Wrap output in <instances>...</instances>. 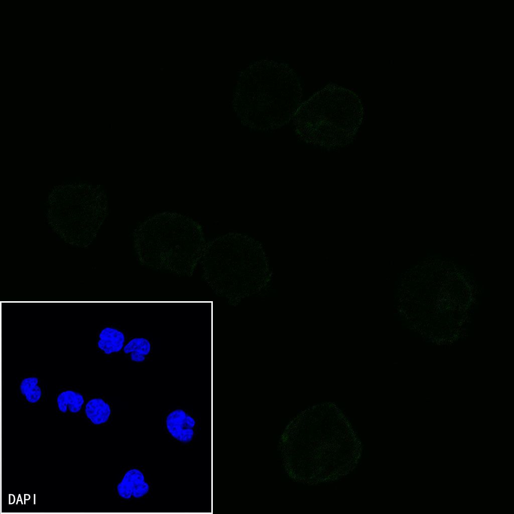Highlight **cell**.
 Returning <instances> with one entry per match:
<instances>
[{"label": "cell", "mask_w": 514, "mask_h": 514, "mask_svg": "<svg viewBox=\"0 0 514 514\" xmlns=\"http://www.w3.org/2000/svg\"><path fill=\"white\" fill-rule=\"evenodd\" d=\"M112 412V404L105 396L87 394L81 417L90 426L103 427L110 423Z\"/></svg>", "instance_id": "cell-4"}, {"label": "cell", "mask_w": 514, "mask_h": 514, "mask_svg": "<svg viewBox=\"0 0 514 514\" xmlns=\"http://www.w3.org/2000/svg\"><path fill=\"white\" fill-rule=\"evenodd\" d=\"M16 395L29 409L44 401L46 389L44 380L35 374H26L17 381Z\"/></svg>", "instance_id": "cell-6"}, {"label": "cell", "mask_w": 514, "mask_h": 514, "mask_svg": "<svg viewBox=\"0 0 514 514\" xmlns=\"http://www.w3.org/2000/svg\"><path fill=\"white\" fill-rule=\"evenodd\" d=\"M152 489L145 468L138 465L123 468L113 488L115 497L122 503L147 498Z\"/></svg>", "instance_id": "cell-3"}, {"label": "cell", "mask_w": 514, "mask_h": 514, "mask_svg": "<svg viewBox=\"0 0 514 514\" xmlns=\"http://www.w3.org/2000/svg\"><path fill=\"white\" fill-rule=\"evenodd\" d=\"M162 418L163 428L172 440L185 446L193 443L199 420L191 410L181 407L173 408L166 410Z\"/></svg>", "instance_id": "cell-2"}, {"label": "cell", "mask_w": 514, "mask_h": 514, "mask_svg": "<svg viewBox=\"0 0 514 514\" xmlns=\"http://www.w3.org/2000/svg\"><path fill=\"white\" fill-rule=\"evenodd\" d=\"M96 348L103 355L112 357L122 352L128 339L127 332L119 326L106 324L96 332Z\"/></svg>", "instance_id": "cell-5"}, {"label": "cell", "mask_w": 514, "mask_h": 514, "mask_svg": "<svg viewBox=\"0 0 514 514\" xmlns=\"http://www.w3.org/2000/svg\"><path fill=\"white\" fill-rule=\"evenodd\" d=\"M87 394L73 387H62L56 395V412L61 416L81 417Z\"/></svg>", "instance_id": "cell-7"}, {"label": "cell", "mask_w": 514, "mask_h": 514, "mask_svg": "<svg viewBox=\"0 0 514 514\" xmlns=\"http://www.w3.org/2000/svg\"><path fill=\"white\" fill-rule=\"evenodd\" d=\"M152 352L153 343L151 339L136 337L128 338L122 352L125 356L136 352L150 357Z\"/></svg>", "instance_id": "cell-8"}, {"label": "cell", "mask_w": 514, "mask_h": 514, "mask_svg": "<svg viewBox=\"0 0 514 514\" xmlns=\"http://www.w3.org/2000/svg\"><path fill=\"white\" fill-rule=\"evenodd\" d=\"M315 96L312 113L307 122L311 142L327 149L351 143L363 119L362 106L356 95L330 84Z\"/></svg>", "instance_id": "cell-1"}, {"label": "cell", "mask_w": 514, "mask_h": 514, "mask_svg": "<svg viewBox=\"0 0 514 514\" xmlns=\"http://www.w3.org/2000/svg\"><path fill=\"white\" fill-rule=\"evenodd\" d=\"M131 361L136 363H143L151 359V357L138 353L132 352L125 356Z\"/></svg>", "instance_id": "cell-9"}]
</instances>
